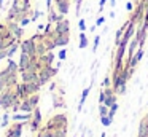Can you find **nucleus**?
Instances as JSON below:
<instances>
[{
	"instance_id": "obj_4",
	"label": "nucleus",
	"mask_w": 148,
	"mask_h": 137,
	"mask_svg": "<svg viewBox=\"0 0 148 137\" xmlns=\"http://www.w3.org/2000/svg\"><path fill=\"white\" fill-rule=\"evenodd\" d=\"M11 6L19 13L21 16H30L34 11V8L30 6V0H13L11 2Z\"/></svg>"
},
{
	"instance_id": "obj_26",
	"label": "nucleus",
	"mask_w": 148,
	"mask_h": 137,
	"mask_svg": "<svg viewBox=\"0 0 148 137\" xmlns=\"http://www.w3.org/2000/svg\"><path fill=\"white\" fill-rule=\"evenodd\" d=\"M27 101L30 102V105H32L34 108H37V107H38V102H40V96H38V92H35V94H30L29 97H27Z\"/></svg>"
},
{
	"instance_id": "obj_17",
	"label": "nucleus",
	"mask_w": 148,
	"mask_h": 137,
	"mask_svg": "<svg viewBox=\"0 0 148 137\" xmlns=\"http://www.w3.org/2000/svg\"><path fill=\"white\" fill-rule=\"evenodd\" d=\"M53 107L54 108H62L65 107V102H64V94H61V92H53Z\"/></svg>"
},
{
	"instance_id": "obj_41",
	"label": "nucleus",
	"mask_w": 148,
	"mask_h": 137,
	"mask_svg": "<svg viewBox=\"0 0 148 137\" xmlns=\"http://www.w3.org/2000/svg\"><path fill=\"white\" fill-rule=\"evenodd\" d=\"M78 29H80V32L86 30V21H84V19H80V21H78Z\"/></svg>"
},
{
	"instance_id": "obj_12",
	"label": "nucleus",
	"mask_w": 148,
	"mask_h": 137,
	"mask_svg": "<svg viewBox=\"0 0 148 137\" xmlns=\"http://www.w3.org/2000/svg\"><path fill=\"white\" fill-rule=\"evenodd\" d=\"M54 8L61 14H67L70 11V0H54Z\"/></svg>"
},
{
	"instance_id": "obj_27",
	"label": "nucleus",
	"mask_w": 148,
	"mask_h": 137,
	"mask_svg": "<svg viewBox=\"0 0 148 137\" xmlns=\"http://www.w3.org/2000/svg\"><path fill=\"white\" fill-rule=\"evenodd\" d=\"M10 121H11L10 112H5L3 116H2V121H0V126H2V127H8V126H10Z\"/></svg>"
},
{
	"instance_id": "obj_35",
	"label": "nucleus",
	"mask_w": 148,
	"mask_h": 137,
	"mask_svg": "<svg viewBox=\"0 0 148 137\" xmlns=\"http://www.w3.org/2000/svg\"><path fill=\"white\" fill-rule=\"evenodd\" d=\"M100 121H102L103 126H110V124H112V121H113V118L107 115V116H100Z\"/></svg>"
},
{
	"instance_id": "obj_20",
	"label": "nucleus",
	"mask_w": 148,
	"mask_h": 137,
	"mask_svg": "<svg viewBox=\"0 0 148 137\" xmlns=\"http://www.w3.org/2000/svg\"><path fill=\"white\" fill-rule=\"evenodd\" d=\"M137 48H138V40L137 38H131V41H129V45H127V59L131 56H134V53L137 51Z\"/></svg>"
},
{
	"instance_id": "obj_1",
	"label": "nucleus",
	"mask_w": 148,
	"mask_h": 137,
	"mask_svg": "<svg viewBox=\"0 0 148 137\" xmlns=\"http://www.w3.org/2000/svg\"><path fill=\"white\" fill-rule=\"evenodd\" d=\"M16 101H21V99L16 96L14 89H8V91L0 92V110L10 112L11 107H13V104Z\"/></svg>"
},
{
	"instance_id": "obj_24",
	"label": "nucleus",
	"mask_w": 148,
	"mask_h": 137,
	"mask_svg": "<svg viewBox=\"0 0 148 137\" xmlns=\"http://www.w3.org/2000/svg\"><path fill=\"white\" fill-rule=\"evenodd\" d=\"M89 92H91V86H88V88L83 89V92H81V99H80V104H78V112H81V108H83V105H84V102H86Z\"/></svg>"
},
{
	"instance_id": "obj_30",
	"label": "nucleus",
	"mask_w": 148,
	"mask_h": 137,
	"mask_svg": "<svg viewBox=\"0 0 148 137\" xmlns=\"http://www.w3.org/2000/svg\"><path fill=\"white\" fill-rule=\"evenodd\" d=\"M78 46H80L81 50H84V48L88 46V37H86L84 32H81V34H80V45H78Z\"/></svg>"
},
{
	"instance_id": "obj_39",
	"label": "nucleus",
	"mask_w": 148,
	"mask_h": 137,
	"mask_svg": "<svg viewBox=\"0 0 148 137\" xmlns=\"http://www.w3.org/2000/svg\"><path fill=\"white\" fill-rule=\"evenodd\" d=\"M65 57H67V50H65V48H62V50L58 53V59L59 61H65Z\"/></svg>"
},
{
	"instance_id": "obj_9",
	"label": "nucleus",
	"mask_w": 148,
	"mask_h": 137,
	"mask_svg": "<svg viewBox=\"0 0 148 137\" xmlns=\"http://www.w3.org/2000/svg\"><path fill=\"white\" fill-rule=\"evenodd\" d=\"M5 24H7L8 30H10L11 34H13L14 37L18 38V40H21V38H23L24 27H21V25H19V22H16V21H5Z\"/></svg>"
},
{
	"instance_id": "obj_36",
	"label": "nucleus",
	"mask_w": 148,
	"mask_h": 137,
	"mask_svg": "<svg viewBox=\"0 0 148 137\" xmlns=\"http://www.w3.org/2000/svg\"><path fill=\"white\" fill-rule=\"evenodd\" d=\"M30 40H32L35 45H37V43H40V41L43 40V34H34L32 37H30Z\"/></svg>"
},
{
	"instance_id": "obj_11",
	"label": "nucleus",
	"mask_w": 148,
	"mask_h": 137,
	"mask_svg": "<svg viewBox=\"0 0 148 137\" xmlns=\"http://www.w3.org/2000/svg\"><path fill=\"white\" fill-rule=\"evenodd\" d=\"M19 76L23 83L38 81V72H32V70H23V72H19Z\"/></svg>"
},
{
	"instance_id": "obj_34",
	"label": "nucleus",
	"mask_w": 148,
	"mask_h": 137,
	"mask_svg": "<svg viewBox=\"0 0 148 137\" xmlns=\"http://www.w3.org/2000/svg\"><path fill=\"white\" fill-rule=\"evenodd\" d=\"M116 112H118V102H116V104H113L112 105V107H110L108 108V116H115V115H116Z\"/></svg>"
},
{
	"instance_id": "obj_45",
	"label": "nucleus",
	"mask_w": 148,
	"mask_h": 137,
	"mask_svg": "<svg viewBox=\"0 0 148 137\" xmlns=\"http://www.w3.org/2000/svg\"><path fill=\"white\" fill-rule=\"evenodd\" d=\"M107 2H108V0H100V2H99V13L103 10V6H105V3H107Z\"/></svg>"
},
{
	"instance_id": "obj_29",
	"label": "nucleus",
	"mask_w": 148,
	"mask_h": 137,
	"mask_svg": "<svg viewBox=\"0 0 148 137\" xmlns=\"http://www.w3.org/2000/svg\"><path fill=\"white\" fill-rule=\"evenodd\" d=\"M53 137H67V127L54 129V131H53Z\"/></svg>"
},
{
	"instance_id": "obj_13",
	"label": "nucleus",
	"mask_w": 148,
	"mask_h": 137,
	"mask_svg": "<svg viewBox=\"0 0 148 137\" xmlns=\"http://www.w3.org/2000/svg\"><path fill=\"white\" fill-rule=\"evenodd\" d=\"M21 83H23V81H21ZM23 88H24L26 96L29 97L30 94H35V92H38L42 86L38 85V81H30V83H23Z\"/></svg>"
},
{
	"instance_id": "obj_15",
	"label": "nucleus",
	"mask_w": 148,
	"mask_h": 137,
	"mask_svg": "<svg viewBox=\"0 0 148 137\" xmlns=\"http://www.w3.org/2000/svg\"><path fill=\"white\" fill-rule=\"evenodd\" d=\"M54 59H56V56H54V53H53V51H48V53L43 54V56H38V61H40V64H42V67L53 65Z\"/></svg>"
},
{
	"instance_id": "obj_48",
	"label": "nucleus",
	"mask_w": 148,
	"mask_h": 137,
	"mask_svg": "<svg viewBox=\"0 0 148 137\" xmlns=\"http://www.w3.org/2000/svg\"><path fill=\"white\" fill-rule=\"evenodd\" d=\"M51 3H53V0H46V8H51Z\"/></svg>"
},
{
	"instance_id": "obj_31",
	"label": "nucleus",
	"mask_w": 148,
	"mask_h": 137,
	"mask_svg": "<svg viewBox=\"0 0 148 137\" xmlns=\"http://www.w3.org/2000/svg\"><path fill=\"white\" fill-rule=\"evenodd\" d=\"M18 22H19L21 27H26V25H29L32 21H30V16H27V14H26V16H21V19H19Z\"/></svg>"
},
{
	"instance_id": "obj_50",
	"label": "nucleus",
	"mask_w": 148,
	"mask_h": 137,
	"mask_svg": "<svg viewBox=\"0 0 148 137\" xmlns=\"http://www.w3.org/2000/svg\"><path fill=\"white\" fill-rule=\"evenodd\" d=\"M3 3H5V0H0V8H3Z\"/></svg>"
},
{
	"instance_id": "obj_28",
	"label": "nucleus",
	"mask_w": 148,
	"mask_h": 137,
	"mask_svg": "<svg viewBox=\"0 0 148 137\" xmlns=\"http://www.w3.org/2000/svg\"><path fill=\"white\" fill-rule=\"evenodd\" d=\"M19 50V43H13V45H10V46L7 48V53H8V57H13V54L16 53V51Z\"/></svg>"
},
{
	"instance_id": "obj_46",
	"label": "nucleus",
	"mask_w": 148,
	"mask_h": 137,
	"mask_svg": "<svg viewBox=\"0 0 148 137\" xmlns=\"http://www.w3.org/2000/svg\"><path fill=\"white\" fill-rule=\"evenodd\" d=\"M56 89H58V83H51V85H49V91L54 92Z\"/></svg>"
},
{
	"instance_id": "obj_6",
	"label": "nucleus",
	"mask_w": 148,
	"mask_h": 137,
	"mask_svg": "<svg viewBox=\"0 0 148 137\" xmlns=\"http://www.w3.org/2000/svg\"><path fill=\"white\" fill-rule=\"evenodd\" d=\"M19 50H21V53H27L29 56L37 57L35 43H34L30 38H26V40H21V41H19Z\"/></svg>"
},
{
	"instance_id": "obj_2",
	"label": "nucleus",
	"mask_w": 148,
	"mask_h": 137,
	"mask_svg": "<svg viewBox=\"0 0 148 137\" xmlns=\"http://www.w3.org/2000/svg\"><path fill=\"white\" fill-rule=\"evenodd\" d=\"M58 70H59V67H53V65L42 67V69L38 70V85L40 86L46 85V83H48L49 80H51L56 73H58Z\"/></svg>"
},
{
	"instance_id": "obj_14",
	"label": "nucleus",
	"mask_w": 148,
	"mask_h": 137,
	"mask_svg": "<svg viewBox=\"0 0 148 137\" xmlns=\"http://www.w3.org/2000/svg\"><path fill=\"white\" fill-rule=\"evenodd\" d=\"M70 41V34H58L54 35V43L56 46H61V48H65Z\"/></svg>"
},
{
	"instance_id": "obj_22",
	"label": "nucleus",
	"mask_w": 148,
	"mask_h": 137,
	"mask_svg": "<svg viewBox=\"0 0 148 137\" xmlns=\"http://www.w3.org/2000/svg\"><path fill=\"white\" fill-rule=\"evenodd\" d=\"M19 19H21V14L13 8V6H10V10H8V13H7V18H5V21H16V22H18Z\"/></svg>"
},
{
	"instance_id": "obj_10",
	"label": "nucleus",
	"mask_w": 148,
	"mask_h": 137,
	"mask_svg": "<svg viewBox=\"0 0 148 137\" xmlns=\"http://www.w3.org/2000/svg\"><path fill=\"white\" fill-rule=\"evenodd\" d=\"M143 53H145V51H143V46H138L137 51L134 53V56H131V57L127 59V64H126V65L131 67V69H135V65H137V64L140 62V59L143 57Z\"/></svg>"
},
{
	"instance_id": "obj_5",
	"label": "nucleus",
	"mask_w": 148,
	"mask_h": 137,
	"mask_svg": "<svg viewBox=\"0 0 148 137\" xmlns=\"http://www.w3.org/2000/svg\"><path fill=\"white\" fill-rule=\"evenodd\" d=\"M24 124H26V123H21V121H13V123L7 127L5 137H21V136H23Z\"/></svg>"
},
{
	"instance_id": "obj_51",
	"label": "nucleus",
	"mask_w": 148,
	"mask_h": 137,
	"mask_svg": "<svg viewBox=\"0 0 148 137\" xmlns=\"http://www.w3.org/2000/svg\"><path fill=\"white\" fill-rule=\"evenodd\" d=\"M145 118H147V120H148V113H147V115H145Z\"/></svg>"
},
{
	"instance_id": "obj_3",
	"label": "nucleus",
	"mask_w": 148,
	"mask_h": 137,
	"mask_svg": "<svg viewBox=\"0 0 148 137\" xmlns=\"http://www.w3.org/2000/svg\"><path fill=\"white\" fill-rule=\"evenodd\" d=\"M49 129H62V127H67V115L65 113H58L54 116H51L48 120V123L45 124Z\"/></svg>"
},
{
	"instance_id": "obj_16",
	"label": "nucleus",
	"mask_w": 148,
	"mask_h": 137,
	"mask_svg": "<svg viewBox=\"0 0 148 137\" xmlns=\"http://www.w3.org/2000/svg\"><path fill=\"white\" fill-rule=\"evenodd\" d=\"M65 16L61 14V13H58V10L56 8H49L48 10V22H51V24H56L58 21H61V19H64Z\"/></svg>"
},
{
	"instance_id": "obj_52",
	"label": "nucleus",
	"mask_w": 148,
	"mask_h": 137,
	"mask_svg": "<svg viewBox=\"0 0 148 137\" xmlns=\"http://www.w3.org/2000/svg\"><path fill=\"white\" fill-rule=\"evenodd\" d=\"M0 62H2V61H0Z\"/></svg>"
},
{
	"instance_id": "obj_43",
	"label": "nucleus",
	"mask_w": 148,
	"mask_h": 137,
	"mask_svg": "<svg viewBox=\"0 0 148 137\" xmlns=\"http://www.w3.org/2000/svg\"><path fill=\"white\" fill-rule=\"evenodd\" d=\"M103 22H105V18H103V16H99V18L96 19V25H97V27H99V25H102Z\"/></svg>"
},
{
	"instance_id": "obj_37",
	"label": "nucleus",
	"mask_w": 148,
	"mask_h": 137,
	"mask_svg": "<svg viewBox=\"0 0 148 137\" xmlns=\"http://www.w3.org/2000/svg\"><path fill=\"white\" fill-rule=\"evenodd\" d=\"M81 3H83V0H75V14L80 16L81 13Z\"/></svg>"
},
{
	"instance_id": "obj_7",
	"label": "nucleus",
	"mask_w": 148,
	"mask_h": 137,
	"mask_svg": "<svg viewBox=\"0 0 148 137\" xmlns=\"http://www.w3.org/2000/svg\"><path fill=\"white\" fill-rule=\"evenodd\" d=\"M58 34H70V21L67 18L61 19L54 24V29H53V37Z\"/></svg>"
},
{
	"instance_id": "obj_32",
	"label": "nucleus",
	"mask_w": 148,
	"mask_h": 137,
	"mask_svg": "<svg viewBox=\"0 0 148 137\" xmlns=\"http://www.w3.org/2000/svg\"><path fill=\"white\" fill-rule=\"evenodd\" d=\"M42 16H43V11H40V10H34V11H32V14H30V21H32V22H35L37 19H38V18H42Z\"/></svg>"
},
{
	"instance_id": "obj_33",
	"label": "nucleus",
	"mask_w": 148,
	"mask_h": 137,
	"mask_svg": "<svg viewBox=\"0 0 148 137\" xmlns=\"http://www.w3.org/2000/svg\"><path fill=\"white\" fill-rule=\"evenodd\" d=\"M99 115H100V116H107V115H108V107H107L105 104H100L99 105Z\"/></svg>"
},
{
	"instance_id": "obj_38",
	"label": "nucleus",
	"mask_w": 148,
	"mask_h": 137,
	"mask_svg": "<svg viewBox=\"0 0 148 137\" xmlns=\"http://www.w3.org/2000/svg\"><path fill=\"white\" fill-rule=\"evenodd\" d=\"M99 43H100V35H96L94 37V41H92V51L96 53L97 48H99Z\"/></svg>"
},
{
	"instance_id": "obj_18",
	"label": "nucleus",
	"mask_w": 148,
	"mask_h": 137,
	"mask_svg": "<svg viewBox=\"0 0 148 137\" xmlns=\"http://www.w3.org/2000/svg\"><path fill=\"white\" fill-rule=\"evenodd\" d=\"M30 61H32V56H29L27 53H21L19 62H18V65H19V72H23V70L27 69V65L30 64Z\"/></svg>"
},
{
	"instance_id": "obj_42",
	"label": "nucleus",
	"mask_w": 148,
	"mask_h": 137,
	"mask_svg": "<svg viewBox=\"0 0 148 137\" xmlns=\"http://www.w3.org/2000/svg\"><path fill=\"white\" fill-rule=\"evenodd\" d=\"M105 91H103V89H100V92H99V104H103V102H105Z\"/></svg>"
},
{
	"instance_id": "obj_25",
	"label": "nucleus",
	"mask_w": 148,
	"mask_h": 137,
	"mask_svg": "<svg viewBox=\"0 0 148 137\" xmlns=\"http://www.w3.org/2000/svg\"><path fill=\"white\" fill-rule=\"evenodd\" d=\"M35 50H37V57H38V56H43V54H46V53H48V48L45 46L43 40L40 41V43H37V45H35Z\"/></svg>"
},
{
	"instance_id": "obj_47",
	"label": "nucleus",
	"mask_w": 148,
	"mask_h": 137,
	"mask_svg": "<svg viewBox=\"0 0 148 137\" xmlns=\"http://www.w3.org/2000/svg\"><path fill=\"white\" fill-rule=\"evenodd\" d=\"M110 2V8H115V5H116V0H108Z\"/></svg>"
},
{
	"instance_id": "obj_8",
	"label": "nucleus",
	"mask_w": 148,
	"mask_h": 137,
	"mask_svg": "<svg viewBox=\"0 0 148 137\" xmlns=\"http://www.w3.org/2000/svg\"><path fill=\"white\" fill-rule=\"evenodd\" d=\"M30 124V131L32 132H37V131L40 129V126H42V112H40V108H34L32 112V120L29 121Z\"/></svg>"
},
{
	"instance_id": "obj_49",
	"label": "nucleus",
	"mask_w": 148,
	"mask_h": 137,
	"mask_svg": "<svg viewBox=\"0 0 148 137\" xmlns=\"http://www.w3.org/2000/svg\"><path fill=\"white\" fill-rule=\"evenodd\" d=\"M37 29H38V30H43V29H45V24H38V27H37Z\"/></svg>"
},
{
	"instance_id": "obj_19",
	"label": "nucleus",
	"mask_w": 148,
	"mask_h": 137,
	"mask_svg": "<svg viewBox=\"0 0 148 137\" xmlns=\"http://www.w3.org/2000/svg\"><path fill=\"white\" fill-rule=\"evenodd\" d=\"M127 25H129V19H127V21H126L124 24L121 25V27L118 29V30H116V34H115V45H116V46H118V45L121 43L123 35H124V30H126V27H127Z\"/></svg>"
},
{
	"instance_id": "obj_23",
	"label": "nucleus",
	"mask_w": 148,
	"mask_h": 137,
	"mask_svg": "<svg viewBox=\"0 0 148 137\" xmlns=\"http://www.w3.org/2000/svg\"><path fill=\"white\" fill-rule=\"evenodd\" d=\"M19 112H24V113H32V112H34V107H32V105H30V102L27 101V97L21 101V105H19Z\"/></svg>"
},
{
	"instance_id": "obj_21",
	"label": "nucleus",
	"mask_w": 148,
	"mask_h": 137,
	"mask_svg": "<svg viewBox=\"0 0 148 137\" xmlns=\"http://www.w3.org/2000/svg\"><path fill=\"white\" fill-rule=\"evenodd\" d=\"M138 137H148V120L143 118L138 124Z\"/></svg>"
},
{
	"instance_id": "obj_40",
	"label": "nucleus",
	"mask_w": 148,
	"mask_h": 137,
	"mask_svg": "<svg viewBox=\"0 0 148 137\" xmlns=\"http://www.w3.org/2000/svg\"><path fill=\"white\" fill-rule=\"evenodd\" d=\"M108 86H112V78L107 75L105 78H103V81H102V88H108Z\"/></svg>"
},
{
	"instance_id": "obj_44",
	"label": "nucleus",
	"mask_w": 148,
	"mask_h": 137,
	"mask_svg": "<svg viewBox=\"0 0 148 137\" xmlns=\"http://www.w3.org/2000/svg\"><path fill=\"white\" fill-rule=\"evenodd\" d=\"M126 10H127L129 13L134 11V5H132V2H127V3H126Z\"/></svg>"
}]
</instances>
